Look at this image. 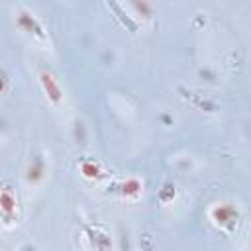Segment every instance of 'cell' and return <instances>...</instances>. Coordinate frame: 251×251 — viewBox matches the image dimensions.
I'll return each mask as SVG.
<instances>
[{"label": "cell", "mask_w": 251, "mask_h": 251, "mask_svg": "<svg viewBox=\"0 0 251 251\" xmlns=\"http://www.w3.org/2000/svg\"><path fill=\"white\" fill-rule=\"evenodd\" d=\"M139 14H143V18H151V6L147 2H133L131 4Z\"/></svg>", "instance_id": "cell-8"}, {"label": "cell", "mask_w": 251, "mask_h": 251, "mask_svg": "<svg viewBox=\"0 0 251 251\" xmlns=\"http://www.w3.org/2000/svg\"><path fill=\"white\" fill-rule=\"evenodd\" d=\"M210 220H212V222H214L218 227L231 231V229L237 226L239 212L235 210V206H233V204L222 202V204L212 206V210H210Z\"/></svg>", "instance_id": "cell-1"}, {"label": "cell", "mask_w": 251, "mask_h": 251, "mask_svg": "<svg viewBox=\"0 0 251 251\" xmlns=\"http://www.w3.org/2000/svg\"><path fill=\"white\" fill-rule=\"evenodd\" d=\"M141 180L139 178H127V180H124L122 184H120V192L124 194V196H131V198H135V196H139V192H141Z\"/></svg>", "instance_id": "cell-6"}, {"label": "cell", "mask_w": 251, "mask_h": 251, "mask_svg": "<svg viewBox=\"0 0 251 251\" xmlns=\"http://www.w3.org/2000/svg\"><path fill=\"white\" fill-rule=\"evenodd\" d=\"M39 82H41V88H43L45 96L51 100V104L59 106V104L63 102V90H61L57 78H55L49 71H41V73H39Z\"/></svg>", "instance_id": "cell-2"}, {"label": "cell", "mask_w": 251, "mask_h": 251, "mask_svg": "<svg viewBox=\"0 0 251 251\" xmlns=\"http://www.w3.org/2000/svg\"><path fill=\"white\" fill-rule=\"evenodd\" d=\"M165 188H167V190L161 192V200H163V202H169V200L175 198V188H173V186H165Z\"/></svg>", "instance_id": "cell-9"}, {"label": "cell", "mask_w": 251, "mask_h": 251, "mask_svg": "<svg viewBox=\"0 0 251 251\" xmlns=\"http://www.w3.org/2000/svg\"><path fill=\"white\" fill-rule=\"evenodd\" d=\"M22 251H35L33 247H25V249H22Z\"/></svg>", "instance_id": "cell-11"}, {"label": "cell", "mask_w": 251, "mask_h": 251, "mask_svg": "<svg viewBox=\"0 0 251 251\" xmlns=\"http://www.w3.org/2000/svg\"><path fill=\"white\" fill-rule=\"evenodd\" d=\"M43 175H45V165H43V161L39 157H35L31 161L29 169H27V180L29 182H39L43 178Z\"/></svg>", "instance_id": "cell-5"}, {"label": "cell", "mask_w": 251, "mask_h": 251, "mask_svg": "<svg viewBox=\"0 0 251 251\" xmlns=\"http://www.w3.org/2000/svg\"><path fill=\"white\" fill-rule=\"evenodd\" d=\"M18 210V202H16V194L10 186H4L0 190V214L4 216L6 222H12Z\"/></svg>", "instance_id": "cell-3"}, {"label": "cell", "mask_w": 251, "mask_h": 251, "mask_svg": "<svg viewBox=\"0 0 251 251\" xmlns=\"http://www.w3.org/2000/svg\"><path fill=\"white\" fill-rule=\"evenodd\" d=\"M18 25H20L24 31H27V33H33V35H43V33H41L39 24L35 22V18H33L31 14H27V12H20V16H18Z\"/></svg>", "instance_id": "cell-4"}, {"label": "cell", "mask_w": 251, "mask_h": 251, "mask_svg": "<svg viewBox=\"0 0 251 251\" xmlns=\"http://www.w3.org/2000/svg\"><path fill=\"white\" fill-rule=\"evenodd\" d=\"M100 167L94 163V161H84V163H80V175L84 176V178H98L100 176Z\"/></svg>", "instance_id": "cell-7"}, {"label": "cell", "mask_w": 251, "mask_h": 251, "mask_svg": "<svg viewBox=\"0 0 251 251\" xmlns=\"http://www.w3.org/2000/svg\"><path fill=\"white\" fill-rule=\"evenodd\" d=\"M6 86H8V78H6V75L0 71V94L6 90Z\"/></svg>", "instance_id": "cell-10"}]
</instances>
